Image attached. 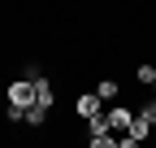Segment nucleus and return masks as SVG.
I'll list each match as a JSON object with an SVG mask.
<instances>
[{
    "label": "nucleus",
    "mask_w": 156,
    "mask_h": 148,
    "mask_svg": "<svg viewBox=\"0 0 156 148\" xmlns=\"http://www.w3.org/2000/svg\"><path fill=\"white\" fill-rule=\"evenodd\" d=\"M52 100H56V91H52V83H48V79H35V105H39V109H44V113H48V109H52Z\"/></svg>",
    "instance_id": "4"
},
{
    "label": "nucleus",
    "mask_w": 156,
    "mask_h": 148,
    "mask_svg": "<svg viewBox=\"0 0 156 148\" xmlns=\"http://www.w3.org/2000/svg\"><path fill=\"white\" fill-rule=\"evenodd\" d=\"M139 118H143L147 126H156V100H147V105H143V113H139Z\"/></svg>",
    "instance_id": "11"
},
{
    "label": "nucleus",
    "mask_w": 156,
    "mask_h": 148,
    "mask_svg": "<svg viewBox=\"0 0 156 148\" xmlns=\"http://www.w3.org/2000/svg\"><path fill=\"white\" fill-rule=\"evenodd\" d=\"M78 113H83L87 122H91V118H100V113H104L100 96H95V91H87V96H78Z\"/></svg>",
    "instance_id": "3"
},
{
    "label": "nucleus",
    "mask_w": 156,
    "mask_h": 148,
    "mask_svg": "<svg viewBox=\"0 0 156 148\" xmlns=\"http://www.w3.org/2000/svg\"><path fill=\"white\" fill-rule=\"evenodd\" d=\"M91 135H113V131H108V113H100V118H91Z\"/></svg>",
    "instance_id": "7"
},
{
    "label": "nucleus",
    "mask_w": 156,
    "mask_h": 148,
    "mask_svg": "<svg viewBox=\"0 0 156 148\" xmlns=\"http://www.w3.org/2000/svg\"><path fill=\"white\" fill-rule=\"evenodd\" d=\"M95 96H100V105H108V100H117V83H113V79H104L100 87H95Z\"/></svg>",
    "instance_id": "6"
},
{
    "label": "nucleus",
    "mask_w": 156,
    "mask_h": 148,
    "mask_svg": "<svg viewBox=\"0 0 156 148\" xmlns=\"http://www.w3.org/2000/svg\"><path fill=\"white\" fill-rule=\"evenodd\" d=\"M147 131H152V126H147V122H143L139 113H134V122H130V131H126V135H130L134 144H143V139H147Z\"/></svg>",
    "instance_id": "5"
},
{
    "label": "nucleus",
    "mask_w": 156,
    "mask_h": 148,
    "mask_svg": "<svg viewBox=\"0 0 156 148\" xmlns=\"http://www.w3.org/2000/svg\"><path fill=\"white\" fill-rule=\"evenodd\" d=\"M152 91H156V87H152Z\"/></svg>",
    "instance_id": "13"
},
{
    "label": "nucleus",
    "mask_w": 156,
    "mask_h": 148,
    "mask_svg": "<svg viewBox=\"0 0 156 148\" xmlns=\"http://www.w3.org/2000/svg\"><path fill=\"white\" fill-rule=\"evenodd\" d=\"M104 113H108V131H130V122H134V113H130V109L126 105H113V109H104Z\"/></svg>",
    "instance_id": "2"
},
{
    "label": "nucleus",
    "mask_w": 156,
    "mask_h": 148,
    "mask_svg": "<svg viewBox=\"0 0 156 148\" xmlns=\"http://www.w3.org/2000/svg\"><path fill=\"white\" fill-rule=\"evenodd\" d=\"M44 118H48V113L35 105V109H26V118H22V122H30V126H44Z\"/></svg>",
    "instance_id": "8"
},
{
    "label": "nucleus",
    "mask_w": 156,
    "mask_h": 148,
    "mask_svg": "<svg viewBox=\"0 0 156 148\" xmlns=\"http://www.w3.org/2000/svg\"><path fill=\"white\" fill-rule=\"evenodd\" d=\"M9 109H17V113L26 118V109H35V83H9Z\"/></svg>",
    "instance_id": "1"
},
{
    "label": "nucleus",
    "mask_w": 156,
    "mask_h": 148,
    "mask_svg": "<svg viewBox=\"0 0 156 148\" xmlns=\"http://www.w3.org/2000/svg\"><path fill=\"white\" fill-rule=\"evenodd\" d=\"M139 83H147V87H156V65H139Z\"/></svg>",
    "instance_id": "9"
},
{
    "label": "nucleus",
    "mask_w": 156,
    "mask_h": 148,
    "mask_svg": "<svg viewBox=\"0 0 156 148\" xmlns=\"http://www.w3.org/2000/svg\"><path fill=\"white\" fill-rule=\"evenodd\" d=\"M117 148H139V144H134L130 135H122V139H117Z\"/></svg>",
    "instance_id": "12"
},
{
    "label": "nucleus",
    "mask_w": 156,
    "mask_h": 148,
    "mask_svg": "<svg viewBox=\"0 0 156 148\" xmlns=\"http://www.w3.org/2000/svg\"><path fill=\"white\" fill-rule=\"evenodd\" d=\"M87 148H117V139H113V135H91Z\"/></svg>",
    "instance_id": "10"
}]
</instances>
